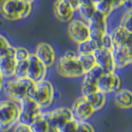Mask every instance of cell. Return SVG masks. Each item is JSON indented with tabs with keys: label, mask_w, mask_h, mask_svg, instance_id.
<instances>
[{
	"label": "cell",
	"mask_w": 132,
	"mask_h": 132,
	"mask_svg": "<svg viewBox=\"0 0 132 132\" xmlns=\"http://www.w3.org/2000/svg\"><path fill=\"white\" fill-rule=\"evenodd\" d=\"M113 62L116 68L123 69L131 64L132 51L131 45H119L111 49Z\"/></svg>",
	"instance_id": "12"
},
{
	"label": "cell",
	"mask_w": 132,
	"mask_h": 132,
	"mask_svg": "<svg viewBox=\"0 0 132 132\" xmlns=\"http://www.w3.org/2000/svg\"><path fill=\"white\" fill-rule=\"evenodd\" d=\"M30 55V53L26 48L23 47H18L15 48V54H14V59L16 61H21V60H26Z\"/></svg>",
	"instance_id": "30"
},
{
	"label": "cell",
	"mask_w": 132,
	"mask_h": 132,
	"mask_svg": "<svg viewBox=\"0 0 132 132\" xmlns=\"http://www.w3.org/2000/svg\"><path fill=\"white\" fill-rule=\"evenodd\" d=\"M116 105L122 109H130L132 106V93L130 90L119 89L114 96Z\"/></svg>",
	"instance_id": "18"
},
{
	"label": "cell",
	"mask_w": 132,
	"mask_h": 132,
	"mask_svg": "<svg viewBox=\"0 0 132 132\" xmlns=\"http://www.w3.org/2000/svg\"><path fill=\"white\" fill-rule=\"evenodd\" d=\"M28 69L27 78L33 82H37L45 79L47 73V68L37 59L35 54H30L27 58Z\"/></svg>",
	"instance_id": "9"
},
{
	"label": "cell",
	"mask_w": 132,
	"mask_h": 132,
	"mask_svg": "<svg viewBox=\"0 0 132 132\" xmlns=\"http://www.w3.org/2000/svg\"><path fill=\"white\" fill-rule=\"evenodd\" d=\"M28 69V61L21 60L16 61L15 69H14V77L16 78H27Z\"/></svg>",
	"instance_id": "27"
},
{
	"label": "cell",
	"mask_w": 132,
	"mask_h": 132,
	"mask_svg": "<svg viewBox=\"0 0 132 132\" xmlns=\"http://www.w3.org/2000/svg\"><path fill=\"white\" fill-rule=\"evenodd\" d=\"M27 97L36 102L41 108H46L54 99V87L48 80L34 82L28 90Z\"/></svg>",
	"instance_id": "2"
},
{
	"label": "cell",
	"mask_w": 132,
	"mask_h": 132,
	"mask_svg": "<svg viewBox=\"0 0 132 132\" xmlns=\"http://www.w3.org/2000/svg\"><path fill=\"white\" fill-rule=\"evenodd\" d=\"M13 132H31L30 126L22 125V124L16 123L13 129Z\"/></svg>",
	"instance_id": "34"
},
{
	"label": "cell",
	"mask_w": 132,
	"mask_h": 132,
	"mask_svg": "<svg viewBox=\"0 0 132 132\" xmlns=\"http://www.w3.org/2000/svg\"><path fill=\"white\" fill-rule=\"evenodd\" d=\"M131 16H132V11L131 9H129L126 11L125 13L123 14L122 18H121V22L120 26L126 29L127 31H129L131 32Z\"/></svg>",
	"instance_id": "29"
},
{
	"label": "cell",
	"mask_w": 132,
	"mask_h": 132,
	"mask_svg": "<svg viewBox=\"0 0 132 132\" xmlns=\"http://www.w3.org/2000/svg\"><path fill=\"white\" fill-rule=\"evenodd\" d=\"M43 117L46 120L49 126L60 129L66 122L73 119L72 111L68 107H59L51 111L42 112Z\"/></svg>",
	"instance_id": "8"
},
{
	"label": "cell",
	"mask_w": 132,
	"mask_h": 132,
	"mask_svg": "<svg viewBox=\"0 0 132 132\" xmlns=\"http://www.w3.org/2000/svg\"><path fill=\"white\" fill-rule=\"evenodd\" d=\"M15 64L14 57L3 56L0 58V73L3 78H10L14 76Z\"/></svg>",
	"instance_id": "19"
},
{
	"label": "cell",
	"mask_w": 132,
	"mask_h": 132,
	"mask_svg": "<svg viewBox=\"0 0 132 132\" xmlns=\"http://www.w3.org/2000/svg\"><path fill=\"white\" fill-rule=\"evenodd\" d=\"M97 91H98V89H97V84L84 79V81H82V96L84 97L88 96V95L93 94L94 93L97 92Z\"/></svg>",
	"instance_id": "28"
},
{
	"label": "cell",
	"mask_w": 132,
	"mask_h": 132,
	"mask_svg": "<svg viewBox=\"0 0 132 132\" xmlns=\"http://www.w3.org/2000/svg\"><path fill=\"white\" fill-rule=\"evenodd\" d=\"M56 69L59 74L66 78H78L84 74L78 60V55L71 51L65 52L64 55L58 60Z\"/></svg>",
	"instance_id": "3"
},
{
	"label": "cell",
	"mask_w": 132,
	"mask_h": 132,
	"mask_svg": "<svg viewBox=\"0 0 132 132\" xmlns=\"http://www.w3.org/2000/svg\"><path fill=\"white\" fill-rule=\"evenodd\" d=\"M97 89L102 93H115L119 90L121 86V79L115 72L105 73L97 82Z\"/></svg>",
	"instance_id": "13"
},
{
	"label": "cell",
	"mask_w": 132,
	"mask_h": 132,
	"mask_svg": "<svg viewBox=\"0 0 132 132\" xmlns=\"http://www.w3.org/2000/svg\"><path fill=\"white\" fill-rule=\"evenodd\" d=\"M89 31V39L95 41L99 47V43L104 35L106 34V16L102 12L96 11V12L88 22Z\"/></svg>",
	"instance_id": "7"
},
{
	"label": "cell",
	"mask_w": 132,
	"mask_h": 132,
	"mask_svg": "<svg viewBox=\"0 0 132 132\" xmlns=\"http://www.w3.org/2000/svg\"><path fill=\"white\" fill-rule=\"evenodd\" d=\"M70 110L72 111L73 119L77 121H86L95 112L84 96L78 97L73 102L72 108Z\"/></svg>",
	"instance_id": "10"
},
{
	"label": "cell",
	"mask_w": 132,
	"mask_h": 132,
	"mask_svg": "<svg viewBox=\"0 0 132 132\" xmlns=\"http://www.w3.org/2000/svg\"><path fill=\"white\" fill-rule=\"evenodd\" d=\"M102 1L103 3H104L107 4V5L111 6V7L113 8V3H114V0H102Z\"/></svg>",
	"instance_id": "38"
},
{
	"label": "cell",
	"mask_w": 132,
	"mask_h": 132,
	"mask_svg": "<svg viewBox=\"0 0 132 132\" xmlns=\"http://www.w3.org/2000/svg\"><path fill=\"white\" fill-rule=\"evenodd\" d=\"M78 60L79 61L84 73L96 65L93 54H89V55H78Z\"/></svg>",
	"instance_id": "23"
},
{
	"label": "cell",
	"mask_w": 132,
	"mask_h": 132,
	"mask_svg": "<svg viewBox=\"0 0 132 132\" xmlns=\"http://www.w3.org/2000/svg\"><path fill=\"white\" fill-rule=\"evenodd\" d=\"M68 32L71 39L77 43H80L89 39L88 24L79 20H73L69 23Z\"/></svg>",
	"instance_id": "14"
},
{
	"label": "cell",
	"mask_w": 132,
	"mask_h": 132,
	"mask_svg": "<svg viewBox=\"0 0 132 132\" xmlns=\"http://www.w3.org/2000/svg\"><path fill=\"white\" fill-rule=\"evenodd\" d=\"M33 84L34 82L27 78H16L7 82L4 87V93L12 100L20 102L27 97L28 90Z\"/></svg>",
	"instance_id": "5"
},
{
	"label": "cell",
	"mask_w": 132,
	"mask_h": 132,
	"mask_svg": "<svg viewBox=\"0 0 132 132\" xmlns=\"http://www.w3.org/2000/svg\"><path fill=\"white\" fill-rule=\"evenodd\" d=\"M21 1L25 2V3H32L35 0H21Z\"/></svg>",
	"instance_id": "40"
},
{
	"label": "cell",
	"mask_w": 132,
	"mask_h": 132,
	"mask_svg": "<svg viewBox=\"0 0 132 132\" xmlns=\"http://www.w3.org/2000/svg\"><path fill=\"white\" fill-rule=\"evenodd\" d=\"M15 48L9 44L8 40L2 35H0V58L3 56L14 57Z\"/></svg>",
	"instance_id": "24"
},
{
	"label": "cell",
	"mask_w": 132,
	"mask_h": 132,
	"mask_svg": "<svg viewBox=\"0 0 132 132\" xmlns=\"http://www.w3.org/2000/svg\"><path fill=\"white\" fill-rule=\"evenodd\" d=\"M35 55L46 68L51 67L55 63V51L51 45L47 43L42 42L37 45Z\"/></svg>",
	"instance_id": "15"
},
{
	"label": "cell",
	"mask_w": 132,
	"mask_h": 132,
	"mask_svg": "<svg viewBox=\"0 0 132 132\" xmlns=\"http://www.w3.org/2000/svg\"><path fill=\"white\" fill-rule=\"evenodd\" d=\"M113 46L131 45V32L124 27L118 26L110 34Z\"/></svg>",
	"instance_id": "17"
},
{
	"label": "cell",
	"mask_w": 132,
	"mask_h": 132,
	"mask_svg": "<svg viewBox=\"0 0 132 132\" xmlns=\"http://www.w3.org/2000/svg\"><path fill=\"white\" fill-rule=\"evenodd\" d=\"M0 12L3 18L10 21L26 18L31 12V3L21 0H1Z\"/></svg>",
	"instance_id": "1"
},
{
	"label": "cell",
	"mask_w": 132,
	"mask_h": 132,
	"mask_svg": "<svg viewBox=\"0 0 132 132\" xmlns=\"http://www.w3.org/2000/svg\"><path fill=\"white\" fill-rule=\"evenodd\" d=\"M46 132H60V130L58 129V128H55V127L51 126H49V128L47 129Z\"/></svg>",
	"instance_id": "37"
},
{
	"label": "cell",
	"mask_w": 132,
	"mask_h": 132,
	"mask_svg": "<svg viewBox=\"0 0 132 132\" xmlns=\"http://www.w3.org/2000/svg\"><path fill=\"white\" fill-rule=\"evenodd\" d=\"M78 12L81 16L85 21H88L93 18V16L96 12V6L93 3H88V4H80L78 8Z\"/></svg>",
	"instance_id": "22"
},
{
	"label": "cell",
	"mask_w": 132,
	"mask_h": 132,
	"mask_svg": "<svg viewBox=\"0 0 132 132\" xmlns=\"http://www.w3.org/2000/svg\"><path fill=\"white\" fill-rule=\"evenodd\" d=\"M92 2H93V4H95V5H96V4H97V3H99L100 2H102V0H92Z\"/></svg>",
	"instance_id": "41"
},
{
	"label": "cell",
	"mask_w": 132,
	"mask_h": 132,
	"mask_svg": "<svg viewBox=\"0 0 132 132\" xmlns=\"http://www.w3.org/2000/svg\"><path fill=\"white\" fill-rule=\"evenodd\" d=\"M96 65L99 66L105 73H112L115 71L111 51L102 47L97 48L93 53Z\"/></svg>",
	"instance_id": "11"
},
{
	"label": "cell",
	"mask_w": 132,
	"mask_h": 132,
	"mask_svg": "<svg viewBox=\"0 0 132 132\" xmlns=\"http://www.w3.org/2000/svg\"><path fill=\"white\" fill-rule=\"evenodd\" d=\"M0 81H3V78H2V75H1V73H0Z\"/></svg>",
	"instance_id": "43"
},
{
	"label": "cell",
	"mask_w": 132,
	"mask_h": 132,
	"mask_svg": "<svg viewBox=\"0 0 132 132\" xmlns=\"http://www.w3.org/2000/svg\"><path fill=\"white\" fill-rule=\"evenodd\" d=\"M76 132H95L93 127L87 121H78Z\"/></svg>",
	"instance_id": "32"
},
{
	"label": "cell",
	"mask_w": 132,
	"mask_h": 132,
	"mask_svg": "<svg viewBox=\"0 0 132 132\" xmlns=\"http://www.w3.org/2000/svg\"><path fill=\"white\" fill-rule=\"evenodd\" d=\"M78 3L80 4H88V3H93L92 0H78Z\"/></svg>",
	"instance_id": "39"
},
{
	"label": "cell",
	"mask_w": 132,
	"mask_h": 132,
	"mask_svg": "<svg viewBox=\"0 0 132 132\" xmlns=\"http://www.w3.org/2000/svg\"><path fill=\"white\" fill-rule=\"evenodd\" d=\"M48 128L49 124L46 120L43 117L42 114L37 119H36L30 126L31 132H46Z\"/></svg>",
	"instance_id": "26"
},
{
	"label": "cell",
	"mask_w": 132,
	"mask_h": 132,
	"mask_svg": "<svg viewBox=\"0 0 132 132\" xmlns=\"http://www.w3.org/2000/svg\"><path fill=\"white\" fill-rule=\"evenodd\" d=\"M19 111L20 106L15 101H0V131H8L18 122Z\"/></svg>",
	"instance_id": "4"
},
{
	"label": "cell",
	"mask_w": 132,
	"mask_h": 132,
	"mask_svg": "<svg viewBox=\"0 0 132 132\" xmlns=\"http://www.w3.org/2000/svg\"><path fill=\"white\" fill-rule=\"evenodd\" d=\"M105 73V72L99 67L97 65H95L94 67H93L90 70L87 71L84 74V79L85 80H88L90 82H93L97 84L98 79L100 78L103 74Z\"/></svg>",
	"instance_id": "25"
},
{
	"label": "cell",
	"mask_w": 132,
	"mask_h": 132,
	"mask_svg": "<svg viewBox=\"0 0 132 132\" xmlns=\"http://www.w3.org/2000/svg\"><path fill=\"white\" fill-rule=\"evenodd\" d=\"M54 12L58 20L65 22L71 21L74 10L64 0H56L54 4Z\"/></svg>",
	"instance_id": "16"
},
{
	"label": "cell",
	"mask_w": 132,
	"mask_h": 132,
	"mask_svg": "<svg viewBox=\"0 0 132 132\" xmlns=\"http://www.w3.org/2000/svg\"><path fill=\"white\" fill-rule=\"evenodd\" d=\"M3 88V81H0V91Z\"/></svg>",
	"instance_id": "42"
},
{
	"label": "cell",
	"mask_w": 132,
	"mask_h": 132,
	"mask_svg": "<svg viewBox=\"0 0 132 132\" xmlns=\"http://www.w3.org/2000/svg\"><path fill=\"white\" fill-rule=\"evenodd\" d=\"M84 97L86 99V101L89 103L90 106L93 107L95 111L101 110L106 104V94L99 92V91L93 94H90L88 96H86Z\"/></svg>",
	"instance_id": "20"
},
{
	"label": "cell",
	"mask_w": 132,
	"mask_h": 132,
	"mask_svg": "<svg viewBox=\"0 0 132 132\" xmlns=\"http://www.w3.org/2000/svg\"><path fill=\"white\" fill-rule=\"evenodd\" d=\"M20 111L18 122L22 125L30 126L36 119L42 114V108L30 97H26L20 101Z\"/></svg>",
	"instance_id": "6"
},
{
	"label": "cell",
	"mask_w": 132,
	"mask_h": 132,
	"mask_svg": "<svg viewBox=\"0 0 132 132\" xmlns=\"http://www.w3.org/2000/svg\"><path fill=\"white\" fill-rule=\"evenodd\" d=\"M64 1L67 3L73 10H78V6H79L78 0H64Z\"/></svg>",
	"instance_id": "35"
},
{
	"label": "cell",
	"mask_w": 132,
	"mask_h": 132,
	"mask_svg": "<svg viewBox=\"0 0 132 132\" xmlns=\"http://www.w3.org/2000/svg\"><path fill=\"white\" fill-rule=\"evenodd\" d=\"M99 47L108 49L111 51V49L113 47V45H112V41H111V39L110 34H107L106 33V35H104V36L102 38L100 43H99Z\"/></svg>",
	"instance_id": "33"
},
{
	"label": "cell",
	"mask_w": 132,
	"mask_h": 132,
	"mask_svg": "<svg viewBox=\"0 0 132 132\" xmlns=\"http://www.w3.org/2000/svg\"><path fill=\"white\" fill-rule=\"evenodd\" d=\"M78 126V121L74 119L66 122L64 125L60 128V132H76Z\"/></svg>",
	"instance_id": "31"
},
{
	"label": "cell",
	"mask_w": 132,
	"mask_h": 132,
	"mask_svg": "<svg viewBox=\"0 0 132 132\" xmlns=\"http://www.w3.org/2000/svg\"><path fill=\"white\" fill-rule=\"evenodd\" d=\"M130 0H114V3H113V10L116 8H118L119 7H121L124 4H126L127 2H130Z\"/></svg>",
	"instance_id": "36"
},
{
	"label": "cell",
	"mask_w": 132,
	"mask_h": 132,
	"mask_svg": "<svg viewBox=\"0 0 132 132\" xmlns=\"http://www.w3.org/2000/svg\"><path fill=\"white\" fill-rule=\"evenodd\" d=\"M97 48H98V45L93 40L88 39L78 43V55H89V54H93Z\"/></svg>",
	"instance_id": "21"
}]
</instances>
